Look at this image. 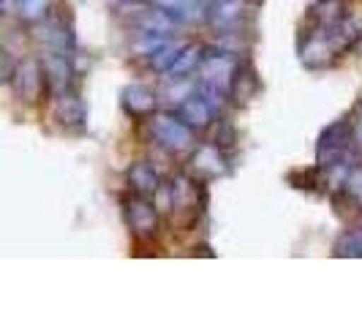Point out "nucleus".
<instances>
[{
  "label": "nucleus",
  "mask_w": 362,
  "mask_h": 327,
  "mask_svg": "<svg viewBox=\"0 0 362 327\" xmlns=\"http://www.w3.org/2000/svg\"><path fill=\"white\" fill-rule=\"evenodd\" d=\"M351 126L349 123H332L325 128L316 156H319V166L322 169H344L351 172L357 166V156H354V142H351Z\"/></svg>",
  "instance_id": "1"
},
{
  "label": "nucleus",
  "mask_w": 362,
  "mask_h": 327,
  "mask_svg": "<svg viewBox=\"0 0 362 327\" xmlns=\"http://www.w3.org/2000/svg\"><path fill=\"white\" fill-rule=\"evenodd\" d=\"M150 131L156 142L169 153H185L194 147V128L182 120L180 115H156L150 120Z\"/></svg>",
  "instance_id": "2"
},
{
  "label": "nucleus",
  "mask_w": 362,
  "mask_h": 327,
  "mask_svg": "<svg viewBox=\"0 0 362 327\" xmlns=\"http://www.w3.org/2000/svg\"><path fill=\"white\" fill-rule=\"evenodd\" d=\"M199 74L204 85H213V88L226 93L232 88V82H235L237 63L229 54H221V52L204 54V60H202V66H199Z\"/></svg>",
  "instance_id": "3"
},
{
  "label": "nucleus",
  "mask_w": 362,
  "mask_h": 327,
  "mask_svg": "<svg viewBox=\"0 0 362 327\" xmlns=\"http://www.w3.org/2000/svg\"><path fill=\"white\" fill-rule=\"evenodd\" d=\"M126 216H128V226L136 237H153L158 232V213H156V205H150L145 197H134V200L126 205Z\"/></svg>",
  "instance_id": "4"
},
{
  "label": "nucleus",
  "mask_w": 362,
  "mask_h": 327,
  "mask_svg": "<svg viewBox=\"0 0 362 327\" xmlns=\"http://www.w3.org/2000/svg\"><path fill=\"white\" fill-rule=\"evenodd\" d=\"M41 88H44V69L38 60H22L14 71V91L22 101H38L41 96Z\"/></svg>",
  "instance_id": "5"
},
{
  "label": "nucleus",
  "mask_w": 362,
  "mask_h": 327,
  "mask_svg": "<svg viewBox=\"0 0 362 327\" xmlns=\"http://www.w3.org/2000/svg\"><path fill=\"white\" fill-rule=\"evenodd\" d=\"M36 38L41 41V44H47V47L57 50L60 54H66V50L74 44L69 28H66L60 19H44V22L36 28Z\"/></svg>",
  "instance_id": "6"
},
{
  "label": "nucleus",
  "mask_w": 362,
  "mask_h": 327,
  "mask_svg": "<svg viewBox=\"0 0 362 327\" xmlns=\"http://www.w3.org/2000/svg\"><path fill=\"white\" fill-rule=\"evenodd\" d=\"M191 166L197 175H204V178H216V175H223L226 172V161L221 156V147L218 145H202L194 159H191Z\"/></svg>",
  "instance_id": "7"
},
{
  "label": "nucleus",
  "mask_w": 362,
  "mask_h": 327,
  "mask_svg": "<svg viewBox=\"0 0 362 327\" xmlns=\"http://www.w3.org/2000/svg\"><path fill=\"white\" fill-rule=\"evenodd\" d=\"M338 54L335 44L329 41V36H310L308 44L303 47V63L310 69H322L327 63H332V57Z\"/></svg>",
  "instance_id": "8"
},
{
  "label": "nucleus",
  "mask_w": 362,
  "mask_h": 327,
  "mask_svg": "<svg viewBox=\"0 0 362 327\" xmlns=\"http://www.w3.org/2000/svg\"><path fill=\"white\" fill-rule=\"evenodd\" d=\"M213 107L202 98L199 93H194V96H188L185 101L180 104V117L188 123L191 128H207L210 126V120H213Z\"/></svg>",
  "instance_id": "9"
},
{
  "label": "nucleus",
  "mask_w": 362,
  "mask_h": 327,
  "mask_svg": "<svg viewBox=\"0 0 362 327\" xmlns=\"http://www.w3.org/2000/svg\"><path fill=\"white\" fill-rule=\"evenodd\" d=\"M54 120L63 126H79L85 120V104L71 93H60L54 101Z\"/></svg>",
  "instance_id": "10"
},
{
  "label": "nucleus",
  "mask_w": 362,
  "mask_h": 327,
  "mask_svg": "<svg viewBox=\"0 0 362 327\" xmlns=\"http://www.w3.org/2000/svg\"><path fill=\"white\" fill-rule=\"evenodd\" d=\"M128 183L139 197H156L158 194V175L150 164H134L128 169Z\"/></svg>",
  "instance_id": "11"
},
{
  "label": "nucleus",
  "mask_w": 362,
  "mask_h": 327,
  "mask_svg": "<svg viewBox=\"0 0 362 327\" xmlns=\"http://www.w3.org/2000/svg\"><path fill=\"white\" fill-rule=\"evenodd\" d=\"M202 60H204L202 47L185 44L180 52H177V57H175V63L166 69V74H169V79H182V76H188V74L194 71L197 66H202Z\"/></svg>",
  "instance_id": "12"
},
{
  "label": "nucleus",
  "mask_w": 362,
  "mask_h": 327,
  "mask_svg": "<svg viewBox=\"0 0 362 327\" xmlns=\"http://www.w3.org/2000/svg\"><path fill=\"white\" fill-rule=\"evenodd\" d=\"M123 107L131 115H150L156 107V96L153 91H147L145 85H128L123 91Z\"/></svg>",
  "instance_id": "13"
},
{
  "label": "nucleus",
  "mask_w": 362,
  "mask_h": 327,
  "mask_svg": "<svg viewBox=\"0 0 362 327\" xmlns=\"http://www.w3.org/2000/svg\"><path fill=\"white\" fill-rule=\"evenodd\" d=\"M169 200H172V207H177V210L197 207V183L185 175H177L169 185Z\"/></svg>",
  "instance_id": "14"
},
{
  "label": "nucleus",
  "mask_w": 362,
  "mask_h": 327,
  "mask_svg": "<svg viewBox=\"0 0 362 327\" xmlns=\"http://www.w3.org/2000/svg\"><path fill=\"white\" fill-rule=\"evenodd\" d=\"M158 6L166 8L177 22H194L202 17V8L207 3L204 0H158Z\"/></svg>",
  "instance_id": "15"
},
{
  "label": "nucleus",
  "mask_w": 362,
  "mask_h": 327,
  "mask_svg": "<svg viewBox=\"0 0 362 327\" xmlns=\"http://www.w3.org/2000/svg\"><path fill=\"white\" fill-rule=\"evenodd\" d=\"M139 25H142V30L145 33H156V36H169L172 30H175V25H177V19L172 17L166 8H158V11H147L145 17L139 19Z\"/></svg>",
  "instance_id": "16"
},
{
  "label": "nucleus",
  "mask_w": 362,
  "mask_h": 327,
  "mask_svg": "<svg viewBox=\"0 0 362 327\" xmlns=\"http://www.w3.org/2000/svg\"><path fill=\"white\" fill-rule=\"evenodd\" d=\"M47 76H49V85H52L54 91H66L69 88V79H71V69H69V63H66V54H60V57H49L47 60Z\"/></svg>",
  "instance_id": "17"
},
{
  "label": "nucleus",
  "mask_w": 362,
  "mask_h": 327,
  "mask_svg": "<svg viewBox=\"0 0 362 327\" xmlns=\"http://www.w3.org/2000/svg\"><path fill=\"white\" fill-rule=\"evenodd\" d=\"M240 14H243V3L240 0H226V3H221L210 11V17H213L218 28H229V25L240 22Z\"/></svg>",
  "instance_id": "18"
},
{
  "label": "nucleus",
  "mask_w": 362,
  "mask_h": 327,
  "mask_svg": "<svg viewBox=\"0 0 362 327\" xmlns=\"http://www.w3.org/2000/svg\"><path fill=\"white\" fill-rule=\"evenodd\" d=\"M180 50H182L180 44H175V41H169V38H166L161 47H158L156 52L147 57V60H150V66H153L156 71H163V74H166V69H169V66L175 63V57H177V52H180Z\"/></svg>",
  "instance_id": "19"
},
{
  "label": "nucleus",
  "mask_w": 362,
  "mask_h": 327,
  "mask_svg": "<svg viewBox=\"0 0 362 327\" xmlns=\"http://www.w3.org/2000/svg\"><path fill=\"white\" fill-rule=\"evenodd\" d=\"M335 256H351V259H362V229L354 232H344L335 243Z\"/></svg>",
  "instance_id": "20"
},
{
  "label": "nucleus",
  "mask_w": 362,
  "mask_h": 327,
  "mask_svg": "<svg viewBox=\"0 0 362 327\" xmlns=\"http://www.w3.org/2000/svg\"><path fill=\"white\" fill-rule=\"evenodd\" d=\"M346 191L351 194V200L362 205V166L357 164L351 172H349V178H346Z\"/></svg>",
  "instance_id": "21"
},
{
  "label": "nucleus",
  "mask_w": 362,
  "mask_h": 327,
  "mask_svg": "<svg viewBox=\"0 0 362 327\" xmlns=\"http://www.w3.org/2000/svg\"><path fill=\"white\" fill-rule=\"evenodd\" d=\"M17 3H19V14H22V17L38 19V17H44L49 0H17Z\"/></svg>",
  "instance_id": "22"
},
{
  "label": "nucleus",
  "mask_w": 362,
  "mask_h": 327,
  "mask_svg": "<svg viewBox=\"0 0 362 327\" xmlns=\"http://www.w3.org/2000/svg\"><path fill=\"white\" fill-rule=\"evenodd\" d=\"M204 3H207L210 8H216V6H221V3H226V0H204Z\"/></svg>",
  "instance_id": "23"
},
{
  "label": "nucleus",
  "mask_w": 362,
  "mask_h": 327,
  "mask_svg": "<svg viewBox=\"0 0 362 327\" xmlns=\"http://www.w3.org/2000/svg\"><path fill=\"white\" fill-rule=\"evenodd\" d=\"M11 6H14V0H3V11H11Z\"/></svg>",
  "instance_id": "24"
},
{
  "label": "nucleus",
  "mask_w": 362,
  "mask_h": 327,
  "mask_svg": "<svg viewBox=\"0 0 362 327\" xmlns=\"http://www.w3.org/2000/svg\"><path fill=\"white\" fill-rule=\"evenodd\" d=\"M357 137L362 139V123H360V128H357Z\"/></svg>",
  "instance_id": "25"
}]
</instances>
